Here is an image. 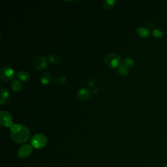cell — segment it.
<instances>
[{
  "label": "cell",
  "instance_id": "obj_13",
  "mask_svg": "<svg viewBox=\"0 0 167 167\" xmlns=\"http://www.w3.org/2000/svg\"><path fill=\"white\" fill-rule=\"evenodd\" d=\"M17 77L19 78V80L24 82H26L29 80L30 75H29V74L27 71H20L17 73Z\"/></svg>",
  "mask_w": 167,
  "mask_h": 167
},
{
  "label": "cell",
  "instance_id": "obj_5",
  "mask_svg": "<svg viewBox=\"0 0 167 167\" xmlns=\"http://www.w3.org/2000/svg\"><path fill=\"white\" fill-rule=\"evenodd\" d=\"M0 125L3 127H11L12 124V117L11 113L7 111L2 110L0 112Z\"/></svg>",
  "mask_w": 167,
  "mask_h": 167
},
{
  "label": "cell",
  "instance_id": "obj_10",
  "mask_svg": "<svg viewBox=\"0 0 167 167\" xmlns=\"http://www.w3.org/2000/svg\"><path fill=\"white\" fill-rule=\"evenodd\" d=\"M9 97V91L5 88H3L0 92V103L1 105L4 104Z\"/></svg>",
  "mask_w": 167,
  "mask_h": 167
},
{
  "label": "cell",
  "instance_id": "obj_12",
  "mask_svg": "<svg viewBox=\"0 0 167 167\" xmlns=\"http://www.w3.org/2000/svg\"><path fill=\"white\" fill-rule=\"evenodd\" d=\"M137 34L140 35V37L146 38L148 37L149 35V30L148 29L144 27H139L136 28Z\"/></svg>",
  "mask_w": 167,
  "mask_h": 167
},
{
  "label": "cell",
  "instance_id": "obj_17",
  "mask_svg": "<svg viewBox=\"0 0 167 167\" xmlns=\"http://www.w3.org/2000/svg\"><path fill=\"white\" fill-rule=\"evenodd\" d=\"M118 73L122 75V76H127V74L129 73V70L128 69H127L125 67H124L123 66H122V65L118 67Z\"/></svg>",
  "mask_w": 167,
  "mask_h": 167
},
{
  "label": "cell",
  "instance_id": "obj_11",
  "mask_svg": "<svg viewBox=\"0 0 167 167\" xmlns=\"http://www.w3.org/2000/svg\"><path fill=\"white\" fill-rule=\"evenodd\" d=\"M12 90L15 91V92H18V91H20L22 88V84L19 80H14L12 81V82L10 84Z\"/></svg>",
  "mask_w": 167,
  "mask_h": 167
},
{
  "label": "cell",
  "instance_id": "obj_14",
  "mask_svg": "<svg viewBox=\"0 0 167 167\" xmlns=\"http://www.w3.org/2000/svg\"><path fill=\"white\" fill-rule=\"evenodd\" d=\"M135 65V61H134L132 58H127L123 60V63L122 64V66L125 67L127 69H129L132 67L133 65Z\"/></svg>",
  "mask_w": 167,
  "mask_h": 167
},
{
  "label": "cell",
  "instance_id": "obj_16",
  "mask_svg": "<svg viewBox=\"0 0 167 167\" xmlns=\"http://www.w3.org/2000/svg\"><path fill=\"white\" fill-rule=\"evenodd\" d=\"M48 60L50 62H52V63H58L59 61H60V56L58 54L54 53V54H51L50 56H49Z\"/></svg>",
  "mask_w": 167,
  "mask_h": 167
},
{
  "label": "cell",
  "instance_id": "obj_20",
  "mask_svg": "<svg viewBox=\"0 0 167 167\" xmlns=\"http://www.w3.org/2000/svg\"><path fill=\"white\" fill-rule=\"evenodd\" d=\"M94 82H93V79H91L89 80V82H88V85H89L90 86H94Z\"/></svg>",
  "mask_w": 167,
  "mask_h": 167
},
{
  "label": "cell",
  "instance_id": "obj_1",
  "mask_svg": "<svg viewBox=\"0 0 167 167\" xmlns=\"http://www.w3.org/2000/svg\"><path fill=\"white\" fill-rule=\"evenodd\" d=\"M10 135L15 142L24 144L30 137V131L28 127L23 124H13L11 127Z\"/></svg>",
  "mask_w": 167,
  "mask_h": 167
},
{
  "label": "cell",
  "instance_id": "obj_19",
  "mask_svg": "<svg viewBox=\"0 0 167 167\" xmlns=\"http://www.w3.org/2000/svg\"><path fill=\"white\" fill-rule=\"evenodd\" d=\"M65 80H66V77L65 76H61L57 78L56 80H55V82L59 84H63L65 82Z\"/></svg>",
  "mask_w": 167,
  "mask_h": 167
},
{
  "label": "cell",
  "instance_id": "obj_21",
  "mask_svg": "<svg viewBox=\"0 0 167 167\" xmlns=\"http://www.w3.org/2000/svg\"><path fill=\"white\" fill-rule=\"evenodd\" d=\"M92 91H93V92L94 93H96L98 92V91H99V90H98L97 88H93Z\"/></svg>",
  "mask_w": 167,
  "mask_h": 167
},
{
  "label": "cell",
  "instance_id": "obj_18",
  "mask_svg": "<svg viewBox=\"0 0 167 167\" xmlns=\"http://www.w3.org/2000/svg\"><path fill=\"white\" fill-rule=\"evenodd\" d=\"M153 35L156 38H161L163 37V32L161 30V29H160L159 28H155L153 30Z\"/></svg>",
  "mask_w": 167,
  "mask_h": 167
},
{
  "label": "cell",
  "instance_id": "obj_9",
  "mask_svg": "<svg viewBox=\"0 0 167 167\" xmlns=\"http://www.w3.org/2000/svg\"><path fill=\"white\" fill-rule=\"evenodd\" d=\"M40 80L42 84H48L50 82V81L52 80V75L50 72L47 71L44 72L43 73H42L41 75Z\"/></svg>",
  "mask_w": 167,
  "mask_h": 167
},
{
  "label": "cell",
  "instance_id": "obj_6",
  "mask_svg": "<svg viewBox=\"0 0 167 167\" xmlns=\"http://www.w3.org/2000/svg\"><path fill=\"white\" fill-rule=\"evenodd\" d=\"M33 64L36 69L41 71L47 67V61L42 55H37L34 58Z\"/></svg>",
  "mask_w": 167,
  "mask_h": 167
},
{
  "label": "cell",
  "instance_id": "obj_2",
  "mask_svg": "<svg viewBox=\"0 0 167 167\" xmlns=\"http://www.w3.org/2000/svg\"><path fill=\"white\" fill-rule=\"evenodd\" d=\"M47 144V139L43 134L37 133L31 137V144L34 148L42 149L45 147Z\"/></svg>",
  "mask_w": 167,
  "mask_h": 167
},
{
  "label": "cell",
  "instance_id": "obj_8",
  "mask_svg": "<svg viewBox=\"0 0 167 167\" xmlns=\"http://www.w3.org/2000/svg\"><path fill=\"white\" fill-rule=\"evenodd\" d=\"M90 96V91L86 88H80L77 92L78 97L82 101H87L88 99H89Z\"/></svg>",
  "mask_w": 167,
  "mask_h": 167
},
{
  "label": "cell",
  "instance_id": "obj_22",
  "mask_svg": "<svg viewBox=\"0 0 167 167\" xmlns=\"http://www.w3.org/2000/svg\"><path fill=\"white\" fill-rule=\"evenodd\" d=\"M163 167H167V163H166V164L165 165V166H163Z\"/></svg>",
  "mask_w": 167,
  "mask_h": 167
},
{
  "label": "cell",
  "instance_id": "obj_3",
  "mask_svg": "<svg viewBox=\"0 0 167 167\" xmlns=\"http://www.w3.org/2000/svg\"><path fill=\"white\" fill-rule=\"evenodd\" d=\"M104 63L110 68H117L121 65V58L116 53H110L104 58Z\"/></svg>",
  "mask_w": 167,
  "mask_h": 167
},
{
  "label": "cell",
  "instance_id": "obj_4",
  "mask_svg": "<svg viewBox=\"0 0 167 167\" xmlns=\"http://www.w3.org/2000/svg\"><path fill=\"white\" fill-rule=\"evenodd\" d=\"M15 77V72L12 67L4 66L0 71V77L3 81L9 82L13 80Z\"/></svg>",
  "mask_w": 167,
  "mask_h": 167
},
{
  "label": "cell",
  "instance_id": "obj_7",
  "mask_svg": "<svg viewBox=\"0 0 167 167\" xmlns=\"http://www.w3.org/2000/svg\"><path fill=\"white\" fill-rule=\"evenodd\" d=\"M33 153L32 146L29 144H24L19 148L18 151V157L20 159H24L28 158Z\"/></svg>",
  "mask_w": 167,
  "mask_h": 167
},
{
  "label": "cell",
  "instance_id": "obj_15",
  "mask_svg": "<svg viewBox=\"0 0 167 167\" xmlns=\"http://www.w3.org/2000/svg\"><path fill=\"white\" fill-rule=\"evenodd\" d=\"M115 4L116 1L114 0H104L103 1V7L106 9H112Z\"/></svg>",
  "mask_w": 167,
  "mask_h": 167
}]
</instances>
